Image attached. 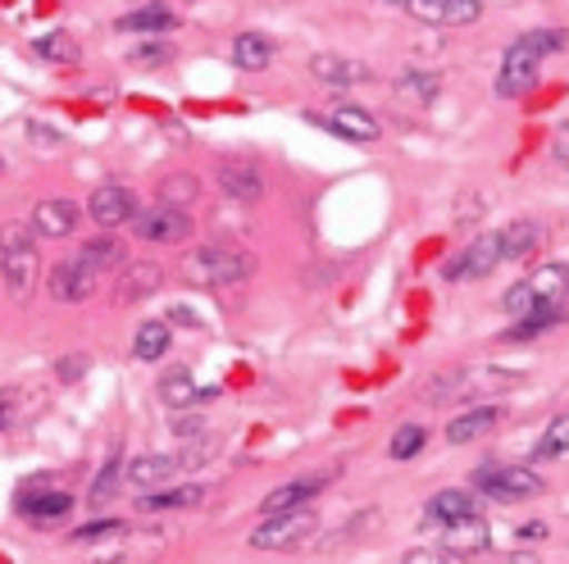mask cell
I'll use <instances>...</instances> for the list:
<instances>
[{"instance_id": "cell-1", "label": "cell", "mask_w": 569, "mask_h": 564, "mask_svg": "<svg viewBox=\"0 0 569 564\" xmlns=\"http://www.w3.org/2000/svg\"><path fill=\"white\" fill-rule=\"evenodd\" d=\"M565 46V32L560 28H529V32H519L510 46H506V56H501V73H497V97L515 101V97H525V91H533L542 64L551 51H560Z\"/></svg>"}, {"instance_id": "cell-2", "label": "cell", "mask_w": 569, "mask_h": 564, "mask_svg": "<svg viewBox=\"0 0 569 564\" xmlns=\"http://www.w3.org/2000/svg\"><path fill=\"white\" fill-rule=\"evenodd\" d=\"M0 282H6L10 301L28 305L37 282H41V246L28 223H6L0 228Z\"/></svg>"}, {"instance_id": "cell-3", "label": "cell", "mask_w": 569, "mask_h": 564, "mask_svg": "<svg viewBox=\"0 0 569 564\" xmlns=\"http://www.w3.org/2000/svg\"><path fill=\"white\" fill-rule=\"evenodd\" d=\"M565 301H569V264H542L501 296L510 319H529L538 310H565Z\"/></svg>"}, {"instance_id": "cell-4", "label": "cell", "mask_w": 569, "mask_h": 564, "mask_svg": "<svg viewBox=\"0 0 569 564\" xmlns=\"http://www.w3.org/2000/svg\"><path fill=\"white\" fill-rule=\"evenodd\" d=\"M469 492L510 505V501H533V496H542V492H547V479L538 474V469H529V464H497V460H488V464L473 469Z\"/></svg>"}, {"instance_id": "cell-5", "label": "cell", "mask_w": 569, "mask_h": 564, "mask_svg": "<svg viewBox=\"0 0 569 564\" xmlns=\"http://www.w3.org/2000/svg\"><path fill=\"white\" fill-rule=\"evenodd\" d=\"M182 273L192 282H201V288H228V282H247L256 273V255H247L242 246L210 242L182 260Z\"/></svg>"}, {"instance_id": "cell-6", "label": "cell", "mask_w": 569, "mask_h": 564, "mask_svg": "<svg viewBox=\"0 0 569 564\" xmlns=\"http://www.w3.org/2000/svg\"><path fill=\"white\" fill-rule=\"evenodd\" d=\"M319 520H315V510H282V514H264V520L251 528V546L256 551H297L315 537Z\"/></svg>"}, {"instance_id": "cell-7", "label": "cell", "mask_w": 569, "mask_h": 564, "mask_svg": "<svg viewBox=\"0 0 569 564\" xmlns=\"http://www.w3.org/2000/svg\"><path fill=\"white\" fill-rule=\"evenodd\" d=\"M132 232L141 242H151V246H178L192 238V214L178 210V205H151V210H137L132 214Z\"/></svg>"}, {"instance_id": "cell-8", "label": "cell", "mask_w": 569, "mask_h": 564, "mask_svg": "<svg viewBox=\"0 0 569 564\" xmlns=\"http://www.w3.org/2000/svg\"><path fill=\"white\" fill-rule=\"evenodd\" d=\"M497 264H501V238L497 232H483V238H473L469 246H460L442 264V278L447 282H473V278H488Z\"/></svg>"}, {"instance_id": "cell-9", "label": "cell", "mask_w": 569, "mask_h": 564, "mask_svg": "<svg viewBox=\"0 0 569 564\" xmlns=\"http://www.w3.org/2000/svg\"><path fill=\"white\" fill-rule=\"evenodd\" d=\"M87 210V219L97 223V228H123V223H132V214L141 210L137 205V197L128 192L123 182H106V187H97V192H91V201L82 205Z\"/></svg>"}, {"instance_id": "cell-10", "label": "cell", "mask_w": 569, "mask_h": 564, "mask_svg": "<svg viewBox=\"0 0 569 564\" xmlns=\"http://www.w3.org/2000/svg\"><path fill=\"white\" fill-rule=\"evenodd\" d=\"M97 288H101V278H91L78 260H60L51 273H46V296L60 301V305H82Z\"/></svg>"}, {"instance_id": "cell-11", "label": "cell", "mask_w": 569, "mask_h": 564, "mask_svg": "<svg viewBox=\"0 0 569 564\" xmlns=\"http://www.w3.org/2000/svg\"><path fill=\"white\" fill-rule=\"evenodd\" d=\"M406 10L429 28H465L483 14V0H406Z\"/></svg>"}, {"instance_id": "cell-12", "label": "cell", "mask_w": 569, "mask_h": 564, "mask_svg": "<svg viewBox=\"0 0 569 564\" xmlns=\"http://www.w3.org/2000/svg\"><path fill=\"white\" fill-rule=\"evenodd\" d=\"M164 282V269L156 260H137V264H123L119 278H114V305H137L160 292Z\"/></svg>"}, {"instance_id": "cell-13", "label": "cell", "mask_w": 569, "mask_h": 564, "mask_svg": "<svg viewBox=\"0 0 569 564\" xmlns=\"http://www.w3.org/2000/svg\"><path fill=\"white\" fill-rule=\"evenodd\" d=\"M82 214H87V210H82L78 201L51 197V201H41V205H32V219H28V228L37 232V238H69V232H78Z\"/></svg>"}, {"instance_id": "cell-14", "label": "cell", "mask_w": 569, "mask_h": 564, "mask_svg": "<svg viewBox=\"0 0 569 564\" xmlns=\"http://www.w3.org/2000/svg\"><path fill=\"white\" fill-rule=\"evenodd\" d=\"M338 479V469H328V474H306V479H292V483H282V487H273L264 501H260V510L264 514H282V510H306L328 483Z\"/></svg>"}, {"instance_id": "cell-15", "label": "cell", "mask_w": 569, "mask_h": 564, "mask_svg": "<svg viewBox=\"0 0 569 564\" xmlns=\"http://www.w3.org/2000/svg\"><path fill=\"white\" fill-rule=\"evenodd\" d=\"M73 492H60V487H37V492H23L19 496V514L32 524H56L64 514H73Z\"/></svg>"}, {"instance_id": "cell-16", "label": "cell", "mask_w": 569, "mask_h": 564, "mask_svg": "<svg viewBox=\"0 0 569 564\" xmlns=\"http://www.w3.org/2000/svg\"><path fill=\"white\" fill-rule=\"evenodd\" d=\"M442 546L456 555H483L492 546V528H488L483 514H469V520L442 524Z\"/></svg>"}, {"instance_id": "cell-17", "label": "cell", "mask_w": 569, "mask_h": 564, "mask_svg": "<svg viewBox=\"0 0 569 564\" xmlns=\"http://www.w3.org/2000/svg\"><path fill=\"white\" fill-rule=\"evenodd\" d=\"M214 396H219V387H197V379L187 369H169L164 379H160V401L169 410H192V405L214 401Z\"/></svg>"}, {"instance_id": "cell-18", "label": "cell", "mask_w": 569, "mask_h": 564, "mask_svg": "<svg viewBox=\"0 0 569 564\" xmlns=\"http://www.w3.org/2000/svg\"><path fill=\"white\" fill-rule=\"evenodd\" d=\"M219 187L232 197V201H242V205H256L264 197V178L256 164L247 160H232V164H219Z\"/></svg>"}, {"instance_id": "cell-19", "label": "cell", "mask_w": 569, "mask_h": 564, "mask_svg": "<svg viewBox=\"0 0 569 564\" xmlns=\"http://www.w3.org/2000/svg\"><path fill=\"white\" fill-rule=\"evenodd\" d=\"M497 238H501V260H529L547 242V228L533 219H515L510 228L497 232Z\"/></svg>"}, {"instance_id": "cell-20", "label": "cell", "mask_w": 569, "mask_h": 564, "mask_svg": "<svg viewBox=\"0 0 569 564\" xmlns=\"http://www.w3.org/2000/svg\"><path fill=\"white\" fill-rule=\"evenodd\" d=\"M178 474V455H137L128 469H123V479L137 487V492H156L160 483H169Z\"/></svg>"}, {"instance_id": "cell-21", "label": "cell", "mask_w": 569, "mask_h": 564, "mask_svg": "<svg viewBox=\"0 0 569 564\" xmlns=\"http://www.w3.org/2000/svg\"><path fill=\"white\" fill-rule=\"evenodd\" d=\"M73 260H78L91 278H110L114 269H123V246L114 242V232H110V238H91V242H82Z\"/></svg>"}, {"instance_id": "cell-22", "label": "cell", "mask_w": 569, "mask_h": 564, "mask_svg": "<svg viewBox=\"0 0 569 564\" xmlns=\"http://www.w3.org/2000/svg\"><path fill=\"white\" fill-rule=\"evenodd\" d=\"M210 492L201 483H187V487H164V492H141L137 510L141 514H164V510H197Z\"/></svg>"}, {"instance_id": "cell-23", "label": "cell", "mask_w": 569, "mask_h": 564, "mask_svg": "<svg viewBox=\"0 0 569 564\" xmlns=\"http://www.w3.org/2000/svg\"><path fill=\"white\" fill-rule=\"evenodd\" d=\"M497 423H501V410H497V405H473V410H465L460 419L447 423V442H451V446H465V442H473V437L492 433Z\"/></svg>"}, {"instance_id": "cell-24", "label": "cell", "mask_w": 569, "mask_h": 564, "mask_svg": "<svg viewBox=\"0 0 569 564\" xmlns=\"http://www.w3.org/2000/svg\"><path fill=\"white\" fill-rule=\"evenodd\" d=\"M423 514H429L433 524H456V520H469V514H479V501H473V492H465V487H447V492L429 496Z\"/></svg>"}, {"instance_id": "cell-25", "label": "cell", "mask_w": 569, "mask_h": 564, "mask_svg": "<svg viewBox=\"0 0 569 564\" xmlns=\"http://www.w3.org/2000/svg\"><path fill=\"white\" fill-rule=\"evenodd\" d=\"M328 128H333L338 137H347V141H378L383 137L378 119L369 110H360V105H338L333 114H328Z\"/></svg>"}, {"instance_id": "cell-26", "label": "cell", "mask_w": 569, "mask_h": 564, "mask_svg": "<svg viewBox=\"0 0 569 564\" xmlns=\"http://www.w3.org/2000/svg\"><path fill=\"white\" fill-rule=\"evenodd\" d=\"M310 73L328 87H356V82H369V69L347 60V56H315L310 60Z\"/></svg>"}, {"instance_id": "cell-27", "label": "cell", "mask_w": 569, "mask_h": 564, "mask_svg": "<svg viewBox=\"0 0 569 564\" xmlns=\"http://www.w3.org/2000/svg\"><path fill=\"white\" fill-rule=\"evenodd\" d=\"M232 64L242 69V73H260L273 64V41L260 37V32H242L232 41Z\"/></svg>"}, {"instance_id": "cell-28", "label": "cell", "mask_w": 569, "mask_h": 564, "mask_svg": "<svg viewBox=\"0 0 569 564\" xmlns=\"http://www.w3.org/2000/svg\"><path fill=\"white\" fill-rule=\"evenodd\" d=\"M169 28H178V14L169 6H147V10H132L119 19V32H137V37H156Z\"/></svg>"}, {"instance_id": "cell-29", "label": "cell", "mask_w": 569, "mask_h": 564, "mask_svg": "<svg viewBox=\"0 0 569 564\" xmlns=\"http://www.w3.org/2000/svg\"><path fill=\"white\" fill-rule=\"evenodd\" d=\"M132 355H137L141 364L169 355V323H164V319H147V323H141L137 338H132Z\"/></svg>"}, {"instance_id": "cell-30", "label": "cell", "mask_w": 569, "mask_h": 564, "mask_svg": "<svg viewBox=\"0 0 569 564\" xmlns=\"http://www.w3.org/2000/svg\"><path fill=\"white\" fill-rule=\"evenodd\" d=\"M397 91H401L406 101H415V105H429V101H438L442 78H438V73H419V69H410V73L397 78Z\"/></svg>"}, {"instance_id": "cell-31", "label": "cell", "mask_w": 569, "mask_h": 564, "mask_svg": "<svg viewBox=\"0 0 569 564\" xmlns=\"http://www.w3.org/2000/svg\"><path fill=\"white\" fill-rule=\"evenodd\" d=\"M197 192H201V182H197L192 173H164V178H160V205L187 210V205L197 201Z\"/></svg>"}, {"instance_id": "cell-32", "label": "cell", "mask_w": 569, "mask_h": 564, "mask_svg": "<svg viewBox=\"0 0 569 564\" xmlns=\"http://www.w3.org/2000/svg\"><path fill=\"white\" fill-rule=\"evenodd\" d=\"M119 479H123V451L114 446V451H110V460H106V469H101L97 483H91V492H87V505H97V510H101V505L114 496Z\"/></svg>"}, {"instance_id": "cell-33", "label": "cell", "mask_w": 569, "mask_h": 564, "mask_svg": "<svg viewBox=\"0 0 569 564\" xmlns=\"http://www.w3.org/2000/svg\"><path fill=\"white\" fill-rule=\"evenodd\" d=\"M560 455H569V414H560L547 429V437L533 446V464H547V460H560Z\"/></svg>"}, {"instance_id": "cell-34", "label": "cell", "mask_w": 569, "mask_h": 564, "mask_svg": "<svg viewBox=\"0 0 569 564\" xmlns=\"http://www.w3.org/2000/svg\"><path fill=\"white\" fill-rule=\"evenodd\" d=\"M37 56L46 64H73L78 60V46H73L69 32H46V37H37Z\"/></svg>"}, {"instance_id": "cell-35", "label": "cell", "mask_w": 569, "mask_h": 564, "mask_svg": "<svg viewBox=\"0 0 569 564\" xmlns=\"http://www.w3.org/2000/svg\"><path fill=\"white\" fill-rule=\"evenodd\" d=\"M423 442H429V433H423L419 423H401V429L392 433V442H388V455L392 460H415L423 451Z\"/></svg>"}, {"instance_id": "cell-36", "label": "cell", "mask_w": 569, "mask_h": 564, "mask_svg": "<svg viewBox=\"0 0 569 564\" xmlns=\"http://www.w3.org/2000/svg\"><path fill=\"white\" fill-rule=\"evenodd\" d=\"M556 323H565V310H538V314H529V319L510 323V333H506V338H515V342H529V338L547 333V328H556Z\"/></svg>"}, {"instance_id": "cell-37", "label": "cell", "mask_w": 569, "mask_h": 564, "mask_svg": "<svg viewBox=\"0 0 569 564\" xmlns=\"http://www.w3.org/2000/svg\"><path fill=\"white\" fill-rule=\"evenodd\" d=\"M128 60H132L137 69H164V64L173 60V46H169V41H141Z\"/></svg>"}, {"instance_id": "cell-38", "label": "cell", "mask_w": 569, "mask_h": 564, "mask_svg": "<svg viewBox=\"0 0 569 564\" xmlns=\"http://www.w3.org/2000/svg\"><path fill=\"white\" fill-rule=\"evenodd\" d=\"M401 564H465V555H456L447 546H415L401 555Z\"/></svg>"}, {"instance_id": "cell-39", "label": "cell", "mask_w": 569, "mask_h": 564, "mask_svg": "<svg viewBox=\"0 0 569 564\" xmlns=\"http://www.w3.org/2000/svg\"><path fill=\"white\" fill-rule=\"evenodd\" d=\"M119 533H123V524H119V520H97V524L73 528V542H101V537H119Z\"/></svg>"}, {"instance_id": "cell-40", "label": "cell", "mask_w": 569, "mask_h": 564, "mask_svg": "<svg viewBox=\"0 0 569 564\" xmlns=\"http://www.w3.org/2000/svg\"><path fill=\"white\" fill-rule=\"evenodd\" d=\"M201 433H206V423H201L197 414H187V419L178 414V419H173V437H187V442H192V437H201Z\"/></svg>"}, {"instance_id": "cell-41", "label": "cell", "mask_w": 569, "mask_h": 564, "mask_svg": "<svg viewBox=\"0 0 569 564\" xmlns=\"http://www.w3.org/2000/svg\"><path fill=\"white\" fill-rule=\"evenodd\" d=\"M82 373H87V355H82V351H73V355H64V360H60V379H64V383L82 379Z\"/></svg>"}, {"instance_id": "cell-42", "label": "cell", "mask_w": 569, "mask_h": 564, "mask_svg": "<svg viewBox=\"0 0 569 564\" xmlns=\"http://www.w3.org/2000/svg\"><path fill=\"white\" fill-rule=\"evenodd\" d=\"M551 155H556L560 164H569V119H565V123L551 132Z\"/></svg>"}, {"instance_id": "cell-43", "label": "cell", "mask_w": 569, "mask_h": 564, "mask_svg": "<svg viewBox=\"0 0 569 564\" xmlns=\"http://www.w3.org/2000/svg\"><path fill=\"white\" fill-rule=\"evenodd\" d=\"M519 537H525V542H542V537H547V524H542V520H533V524L519 528Z\"/></svg>"}, {"instance_id": "cell-44", "label": "cell", "mask_w": 569, "mask_h": 564, "mask_svg": "<svg viewBox=\"0 0 569 564\" xmlns=\"http://www.w3.org/2000/svg\"><path fill=\"white\" fill-rule=\"evenodd\" d=\"M506 564H542V560H538V555H529V551H515Z\"/></svg>"}, {"instance_id": "cell-45", "label": "cell", "mask_w": 569, "mask_h": 564, "mask_svg": "<svg viewBox=\"0 0 569 564\" xmlns=\"http://www.w3.org/2000/svg\"><path fill=\"white\" fill-rule=\"evenodd\" d=\"M10 423V396H0V429Z\"/></svg>"}, {"instance_id": "cell-46", "label": "cell", "mask_w": 569, "mask_h": 564, "mask_svg": "<svg viewBox=\"0 0 569 564\" xmlns=\"http://www.w3.org/2000/svg\"><path fill=\"white\" fill-rule=\"evenodd\" d=\"M378 6H406V0H378Z\"/></svg>"}, {"instance_id": "cell-47", "label": "cell", "mask_w": 569, "mask_h": 564, "mask_svg": "<svg viewBox=\"0 0 569 564\" xmlns=\"http://www.w3.org/2000/svg\"><path fill=\"white\" fill-rule=\"evenodd\" d=\"M0 173H6V155H0Z\"/></svg>"}]
</instances>
